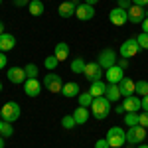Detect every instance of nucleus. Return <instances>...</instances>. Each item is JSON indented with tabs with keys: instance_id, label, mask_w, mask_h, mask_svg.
Segmentation results:
<instances>
[{
	"instance_id": "nucleus-1",
	"label": "nucleus",
	"mask_w": 148,
	"mask_h": 148,
	"mask_svg": "<svg viewBox=\"0 0 148 148\" xmlns=\"http://www.w3.org/2000/svg\"><path fill=\"white\" fill-rule=\"evenodd\" d=\"M0 116H2L4 123H16V121L22 116V107H20L16 101L4 103L2 109H0Z\"/></svg>"
},
{
	"instance_id": "nucleus-21",
	"label": "nucleus",
	"mask_w": 148,
	"mask_h": 148,
	"mask_svg": "<svg viewBox=\"0 0 148 148\" xmlns=\"http://www.w3.org/2000/svg\"><path fill=\"white\" fill-rule=\"evenodd\" d=\"M53 56L59 59V61H65L69 57V44H65V42H59L56 46V49H53Z\"/></svg>"
},
{
	"instance_id": "nucleus-12",
	"label": "nucleus",
	"mask_w": 148,
	"mask_h": 148,
	"mask_svg": "<svg viewBox=\"0 0 148 148\" xmlns=\"http://www.w3.org/2000/svg\"><path fill=\"white\" fill-rule=\"evenodd\" d=\"M105 77L109 83H113V85H119L121 81L125 79V69H121L119 65H113V67H109L105 71Z\"/></svg>"
},
{
	"instance_id": "nucleus-27",
	"label": "nucleus",
	"mask_w": 148,
	"mask_h": 148,
	"mask_svg": "<svg viewBox=\"0 0 148 148\" xmlns=\"http://www.w3.org/2000/svg\"><path fill=\"white\" fill-rule=\"evenodd\" d=\"M140 113H125V125L126 126H136L138 125V116Z\"/></svg>"
},
{
	"instance_id": "nucleus-14",
	"label": "nucleus",
	"mask_w": 148,
	"mask_h": 148,
	"mask_svg": "<svg viewBox=\"0 0 148 148\" xmlns=\"http://www.w3.org/2000/svg\"><path fill=\"white\" fill-rule=\"evenodd\" d=\"M24 93L28 97H38L42 93V83L38 79H26L24 81Z\"/></svg>"
},
{
	"instance_id": "nucleus-36",
	"label": "nucleus",
	"mask_w": 148,
	"mask_h": 148,
	"mask_svg": "<svg viewBox=\"0 0 148 148\" xmlns=\"http://www.w3.org/2000/svg\"><path fill=\"white\" fill-rule=\"evenodd\" d=\"M132 6V0H119V8H123V10H128Z\"/></svg>"
},
{
	"instance_id": "nucleus-49",
	"label": "nucleus",
	"mask_w": 148,
	"mask_h": 148,
	"mask_svg": "<svg viewBox=\"0 0 148 148\" xmlns=\"http://www.w3.org/2000/svg\"><path fill=\"white\" fill-rule=\"evenodd\" d=\"M0 91H2V83H0Z\"/></svg>"
},
{
	"instance_id": "nucleus-46",
	"label": "nucleus",
	"mask_w": 148,
	"mask_h": 148,
	"mask_svg": "<svg viewBox=\"0 0 148 148\" xmlns=\"http://www.w3.org/2000/svg\"><path fill=\"white\" fill-rule=\"evenodd\" d=\"M136 148H148V144H142L140 142V144H136Z\"/></svg>"
},
{
	"instance_id": "nucleus-42",
	"label": "nucleus",
	"mask_w": 148,
	"mask_h": 148,
	"mask_svg": "<svg viewBox=\"0 0 148 148\" xmlns=\"http://www.w3.org/2000/svg\"><path fill=\"white\" fill-rule=\"evenodd\" d=\"M114 111H116V114H125V113H126L123 105H116V107H114Z\"/></svg>"
},
{
	"instance_id": "nucleus-33",
	"label": "nucleus",
	"mask_w": 148,
	"mask_h": 148,
	"mask_svg": "<svg viewBox=\"0 0 148 148\" xmlns=\"http://www.w3.org/2000/svg\"><path fill=\"white\" fill-rule=\"evenodd\" d=\"M136 42H138V46H140V49H148V34H142L136 36Z\"/></svg>"
},
{
	"instance_id": "nucleus-13",
	"label": "nucleus",
	"mask_w": 148,
	"mask_h": 148,
	"mask_svg": "<svg viewBox=\"0 0 148 148\" xmlns=\"http://www.w3.org/2000/svg\"><path fill=\"white\" fill-rule=\"evenodd\" d=\"M75 16L79 18L81 22H89V20H93L95 18V8H93L91 4H79L77 6V10H75Z\"/></svg>"
},
{
	"instance_id": "nucleus-26",
	"label": "nucleus",
	"mask_w": 148,
	"mask_h": 148,
	"mask_svg": "<svg viewBox=\"0 0 148 148\" xmlns=\"http://www.w3.org/2000/svg\"><path fill=\"white\" fill-rule=\"evenodd\" d=\"M77 99H79V107H91L95 97L87 91V93H79V97H77Z\"/></svg>"
},
{
	"instance_id": "nucleus-16",
	"label": "nucleus",
	"mask_w": 148,
	"mask_h": 148,
	"mask_svg": "<svg viewBox=\"0 0 148 148\" xmlns=\"http://www.w3.org/2000/svg\"><path fill=\"white\" fill-rule=\"evenodd\" d=\"M119 87H121V95L123 97H132L136 93V83L130 79V77H125V79L119 83Z\"/></svg>"
},
{
	"instance_id": "nucleus-17",
	"label": "nucleus",
	"mask_w": 148,
	"mask_h": 148,
	"mask_svg": "<svg viewBox=\"0 0 148 148\" xmlns=\"http://www.w3.org/2000/svg\"><path fill=\"white\" fill-rule=\"evenodd\" d=\"M61 95L65 99H73V97H79V83L75 81H69V83H63V89H61Z\"/></svg>"
},
{
	"instance_id": "nucleus-51",
	"label": "nucleus",
	"mask_w": 148,
	"mask_h": 148,
	"mask_svg": "<svg viewBox=\"0 0 148 148\" xmlns=\"http://www.w3.org/2000/svg\"><path fill=\"white\" fill-rule=\"evenodd\" d=\"M0 4H2V0H0Z\"/></svg>"
},
{
	"instance_id": "nucleus-15",
	"label": "nucleus",
	"mask_w": 148,
	"mask_h": 148,
	"mask_svg": "<svg viewBox=\"0 0 148 148\" xmlns=\"http://www.w3.org/2000/svg\"><path fill=\"white\" fill-rule=\"evenodd\" d=\"M77 2H73V0H67V2H63V4H59V8H57V14L61 16V18H71V16H75V10H77Z\"/></svg>"
},
{
	"instance_id": "nucleus-29",
	"label": "nucleus",
	"mask_w": 148,
	"mask_h": 148,
	"mask_svg": "<svg viewBox=\"0 0 148 148\" xmlns=\"http://www.w3.org/2000/svg\"><path fill=\"white\" fill-rule=\"evenodd\" d=\"M44 65H46V69H47V71H56V67L59 65V59H57L56 56H49V57H46Z\"/></svg>"
},
{
	"instance_id": "nucleus-24",
	"label": "nucleus",
	"mask_w": 148,
	"mask_h": 148,
	"mask_svg": "<svg viewBox=\"0 0 148 148\" xmlns=\"http://www.w3.org/2000/svg\"><path fill=\"white\" fill-rule=\"evenodd\" d=\"M28 8H30V14H32V16H42V14H44V10H46L42 0H32Z\"/></svg>"
},
{
	"instance_id": "nucleus-2",
	"label": "nucleus",
	"mask_w": 148,
	"mask_h": 148,
	"mask_svg": "<svg viewBox=\"0 0 148 148\" xmlns=\"http://www.w3.org/2000/svg\"><path fill=\"white\" fill-rule=\"evenodd\" d=\"M91 113H93V116H95L97 121L107 119L109 113H111V101H109L107 97H97V99H93Z\"/></svg>"
},
{
	"instance_id": "nucleus-11",
	"label": "nucleus",
	"mask_w": 148,
	"mask_h": 148,
	"mask_svg": "<svg viewBox=\"0 0 148 148\" xmlns=\"http://www.w3.org/2000/svg\"><path fill=\"white\" fill-rule=\"evenodd\" d=\"M6 77H8V81H10V83H14V85H24V81L28 79V77H26L24 67H8Z\"/></svg>"
},
{
	"instance_id": "nucleus-8",
	"label": "nucleus",
	"mask_w": 148,
	"mask_h": 148,
	"mask_svg": "<svg viewBox=\"0 0 148 148\" xmlns=\"http://www.w3.org/2000/svg\"><path fill=\"white\" fill-rule=\"evenodd\" d=\"M97 63H99V65L107 71L109 67L116 65V53H114L111 47H107V49H103L101 53H99V61H97Z\"/></svg>"
},
{
	"instance_id": "nucleus-5",
	"label": "nucleus",
	"mask_w": 148,
	"mask_h": 148,
	"mask_svg": "<svg viewBox=\"0 0 148 148\" xmlns=\"http://www.w3.org/2000/svg\"><path fill=\"white\" fill-rule=\"evenodd\" d=\"M121 56L125 57V59H130V57H134L140 51V46H138L136 38H130V40H126V42H123L121 44Z\"/></svg>"
},
{
	"instance_id": "nucleus-45",
	"label": "nucleus",
	"mask_w": 148,
	"mask_h": 148,
	"mask_svg": "<svg viewBox=\"0 0 148 148\" xmlns=\"http://www.w3.org/2000/svg\"><path fill=\"white\" fill-rule=\"evenodd\" d=\"M4 146H6V144H4V136L0 134V148H4Z\"/></svg>"
},
{
	"instance_id": "nucleus-48",
	"label": "nucleus",
	"mask_w": 148,
	"mask_h": 148,
	"mask_svg": "<svg viewBox=\"0 0 148 148\" xmlns=\"http://www.w3.org/2000/svg\"><path fill=\"white\" fill-rule=\"evenodd\" d=\"M2 126H4V121H2V119H0V130H2Z\"/></svg>"
},
{
	"instance_id": "nucleus-35",
	"label": "nucleus",
	"mask_w": 148,
	"mask_h": 148,
	"mask_svg": "<svg viewBox=\"0 0 148 148\" xmlns=\"http://www.w3.org/2000/svg\"><path fill=\"white\" fill-rule=\"evenodd\" d=\"M95 148H111V144H109V140H107V138H101V140H97V142H95Z\"/></svg>"
},
{
	"instance_id": "nucleus-7",
	"label": "nucleus",
	"mask_w": 148,
	"mask_h": 148,
	"mask_svg": "<svg viewBox=\"0 0 148 148\" xmlns=\"http://www.w3.org/2000/svg\"><path fill=\"white\" fill-rule=\"evenodd\" d=\"M103 71L105 69L97 63V61H91V63H87L85 65V71H83V75H85V79H89L93 83V81H101L103 77Z\"/></svg>"
},
{
	"instance_id": "nucleus-9",
	"label": "nucleus",
	"mask_w": 148,
	"mask_h": 148,
	"mask_svg": "<svg viewBox=\"0 0 148 148\" xmlns=\"http://www.w3.org/2000/svg\"><path fill=\"white\" fill-rule=\"evenodd\" d=\"M109 22L113 24V26H125L128 22V12L116 6V8H113V10L109 12Z\"/></svg>"
},
{
	"instance_id": "nucleus-37",
	"label": "nucleus",
	"mask_w": 148,
	"mask_h": 148,
	"mask_svg": "<svg viewBox=\"0 0 148 148\" xmlns=\"http://www.w3.org/2000/svg\"><path fill=\"white\" fill-rule=\"evenodd\" d=\"M140 107H142V111L148 113V95H144V97L140 99Z\"/></svg>"
},
{
	"instance_id": "nucleus-19",
	"label": "nucleus",
	"mask_w": 148,
	"mask_h": 148,
	"mask_svg": "<svg viewBox=\"0 0 148 148\" xmlns=\"http://www.w3.org/2000/svg\"><path fill=\"white\" fill-rule=\"evenodd\" d=\"M123 107H125V111L126 113H138L142 107H140V99L138 97H126L125 99V103H123Z\"/></svg>"
},
{
	"instance_id": "nucleus-4",
	"label": "nucleus",
	"mask_w": 148,
	"mask_h": 148,
	"mask_svg": "<svg viewBox=\"0 0 148 148\" xmlns=\"http://www.w3.org/2000/svg\"><path fill=\"white\" fill-rule=\"evenodd\" d=\"M146 138V128L144 126H128V130H126V142L132 146V144H140L142 140Z\"/></svg>"
},
{
	"instance_id": "nucleus-32",
	"label": "nucleus",
	"mask_w": 148,
	"mask_h": 148,
	"mask_svg": "<svg viewBox=\"0 0 148 148\" xmlns=\"http://www.w3.org/2000/svg\"><path fill=\"white\" fill-rule=\"evenodd\" d=\"M0 134L4 138H10L12 134H14V128H12V123H4V126H2V130H0Z\"/></svg>"
},
{
	"instance_id": "nucleus-20",
	"label": "nucleus",
	"mask_w": 148,
	"mask_h": 148,
	"mask_svg": "<svg viewBox=\"0 0 148 148\" xmlns=\"http://www.w3.org/2000/svg\"><path fill=\"white\" fill-rule=\"evenodd\" d=\"M105 97L109 99L111 103H116L123 95H121V87L119 85H113V83H109L107 85V93H105Z\"/></svg>"
},
{
	"instance_id": "nucleus-22",
	"label": "nucleus",
	"mask_w": 148,
	"mask_h": 148,
	"mask_svg": "<svg viewBox=\"0 0 148 148\" xmlns=\"http://www.w3.org/2000/svg\"><path fill=\"white\" fill-rule=\"evenodd\" d=\"M73 119H75L77 125H85V123L89 121V111H87V107H77V109L73 111Z\"/></svg>"
},
{
	"instance_id": "nucleus-10",
	"label": "nucleus",
	"mask_w": 148,
	"mask_h": 148,
	"mask_svg": "<svg viewBox=\"0 0 148 148\" xmlns=\"http://www.w3.org/2000/svg\"><path fill=\"white\" fill-rule=\"evenodd\" d=\"M126 12H128V22H132V24H140L148 16V12L144 10V6H138V4H132Z\"/></svg>"
},
{
	"instance_id": "nucleus-34",
	"label": "nucleus",
	"mask_w": 148,
	"mask_h": 148,
	"mask_svg": "<svg viewBox=\"0 0 148 148\" xmlns=\"http://www.w3.org/2000/svg\"><path fill=\"white\" fill-rule=\"evenodd\" d=\"M138 116H140V119H138V125L144 126V128H148V113L144 111V113H140Z\"/></svg>"
},
{
	"instance_id": "nucleus-25",
	"label": "nucleus",
	"mask_w": 148,
	"mask_h": 148,
	"mask_svg": "<svg viewBox=\"0 0 148 148\" xmlns=\"http://www.w3.org/2000/svg\"><path fill=\"white\" fill-rule=\"evenodd\" d=\"M85 65H87V63H85L83 57H75V59L71 61V71H73L75 75H81V73L85 71Z\"/></svg>"
},
{
	"instance_id": "nucleus-41",
	"label": "nucleus",
	"mask_w": 148,
	"mask_h": 148,
	"mask_svg": "<svg viewBox=\"0 0 148 148\" xmlns=\"http://www.w3.org/2000/svg\"><path fill=\"white\" fill-rule=\"evenodd\" d=\"M142 32H144V34H148V16L142 20Z\"/></svg>"
},
{
	"instance_id": "nucleus-23",
	"label": "nucleus",
	"mask_w": 148,
	"mask_h": 148,
	"mask_svg": "<svg viewBox=\"0 0 148 148\" xmlns=\"http://www.w3.org/2000/svg\"><path fill=\"white\" fill-rule=\"evenodd\" d=\"M89 93H91L95 99H97V97H105V93H107V85H105L103 81H93Z\"/></svg>"
},
{
	"instance_id": "nucleus-40",
	"label": "nucleus",
	"mask_w": 148,
	"mask_h": 148,
	"mask_svg": "<svg viewBox=\"0 0 148 148\" xmlns=\"http://www.w3.org/2000/svg\"><path fill=\"white\" fill-rule=\"evenodd\" d=\"M30 2H32V0H14L16 6H30Z\"/></svg>"
},
{
	"instance_id": "nucleus-28",
	"label": "nucleus",
	"mask_w": 148,
	"mask_h": 148,
	"mask_svg": "<svg viewBox=\"0 0 148 148\" xmlns=\"http://www.w3.org/2000/svg\"><path fill=\"white\" fill-rule=\"evenodd\" d=\"M24 71H26V77L28 79H38V65L36 63H28L24 67Z\"/></svg>"
},
{
	"instance_id": "nucleus-30",
	"label": "nucleus",
	"mask_w": 148,
	"mask_h": 148,
	"mask_svg": "<svg viewBox=\"0 0 148 148\" xmlns=\"http://www.w3.org/2000/svg\"><path fill=\"white\" fill-rule=\"evenodd\" d=\"M61 126H63V128H67V130H71L73 126H77L75 119H73V114H65V116L61 119Z\"/></svg>"
},
{
	"instance_id": "nucleus-31",
	"label": "nucleus",
	"mask_w": 148,
	"mask_h": 148,
	"mask_svg": "<svg viewBox=\"0 0 148 148\" xmlns=\"http://www.w3.org/2000/svg\"><path fill=\"white\" fill-rule=\"evenodd\" d=\"M136 83V93L138 95H148V81H144V79H140V81H134Z\"/></svg>"
},
{
	"instance_id": "nucleus-50",
	"label": "nucleus",
	"mask_w": 148,
	"mask_h": 148,
	"mask_svg": "<svg viewBox=\"0 0 148 148\" xmlns=\"http://www.w3.org/2000/svg\"><path fill=\"white\" fill-rule=\"evenodd\" d=\"M73 2H77V0H73Z\"/></svg>"
},
{
	"instance_id": "nucleus-18",
	"label": "nucleus",
	"mask_w": 148,
	"mask_h": 148,
	"mask_svg": "<svg viewBox=\"0 0 148 148\" xmlns=\"http://www.w3.org/2000/svg\"><path fill=\"white\" fill-rule=\"evenodd\" d=\"M14 46H16V38L12 34H6V32H4V34L0 36V51L6 53V51L14 49Z\"/></svg>"
},
{
	"instance_id": "nucleus-39",
	"label": "nucleus",
	"mask_w": 148,
	"mask_h": 148,
	"mask_svg": "<svg viewBox=\"0 0 148 148\" xmlns=\"http://www.w3.org/2000/svg\"><path fill=\"white\" fill-rule=\"evenodd\" d=\"M116 65H119L121 69H126V67H128V59H119V61H116Z\"/></svg>"
},
{
	"instance_id": "nucleus-47",
	"label": "nucleus",
	"mask_w": 148,
	"mask_h": 148,
	"mask_svg": "<svg viewBox=\"0 0 148 148\" xmlns=\"http://www.w3.org/2000/svg\"><path fill=\"white\" fill-rule=\"evenodd\" d=\"M4 34V26H2V24H0V36Z\"/></svg>"
},
{
	"instance_id": "nucleus-6",
	"label": "nucleus",
	"mask_w": 148,
	"mask_h": 148,
	"mask_svg": "<svg viewBox=\"0 0 148 148\" xmlns=\"http://www.w3.org/2000/svg\"><path fill=\"white\" fill-rule=\"evenodd\" d=\"M44 85L47 87V91H51V93H61V89H63L61 77L57 73H53V71H49L46 77H44Z\"/></svg>"
},
{
	"instance_id": "nucleus-44",
	"label": "nucleus",
	"mask_w": 148,
	"mask_h": 148,
	"mask_svg": "<svg viewBox=\"0 0 148 148\" xmlns=\"http://www.w3.org/2000/svg\"><path fill=\"white\" fill-rule=\"evenodd\" d=\"M97 2H99V0H85V4H91V6H95Z\"/></svg>"
},
{
	"instance_id": "nucleus-52",
	"label": "nucleus",
	"mask_w": 148,
	"mask_h": 148,
	"mask_svg": "<svg viewBox=\"0 0 148 148\" xmlns=\"http://www.w3.org/2000/svg\"><path fill=\"white\" fill-rule=\"evenodd\" d=\"M0 119H2V116H0Z\"/></svg>"
},
{
	"instance_id": "nucleus-3",
	"label": "nucleus",
	"mask_w": 148,
	"mask_h": 148,
	"mask_svg": "<svg viewBox=\"0 0 148 148\" xmlns=\"http://www.w3.org/2000/svg\"><path fill=\"white\" fill-rule=\"evenodd\" d=\"M105 138L109 140L111 148H121L123 144H126V132L121 128V126H111Z\"/></svg>"
},
{
	"instance_id": "nucleus-38",
	"label": "nucleus",
	"mask_w": 148,
	"mask_h": 148,
	"mask_svg": "<svg viewBox=\"0 0 148 148\" xmlns=\"http://www.w3.org/2000/svg\"><path fill=\"white\" fill-rule=\"evenodd\" d=\"M6 61H8V59H6V53H4V51H0V69L6 67Z\"/></svg>"
},
{
	"instance_id": "nucleus-43",
	"label": "nucleus",
	"mask_w": 148,
	"mask_h": 148,
	"mask_svg": "<svg viewBox=\"0 0 148 148\" xmlns=\"http://www.w3.org/2000/svg\"><path fill=\"white\" fill-rule=\"evenodd\" d=\"M132 4H138V6H148V0H132Z\"/></svg>"
}]
</instances>
